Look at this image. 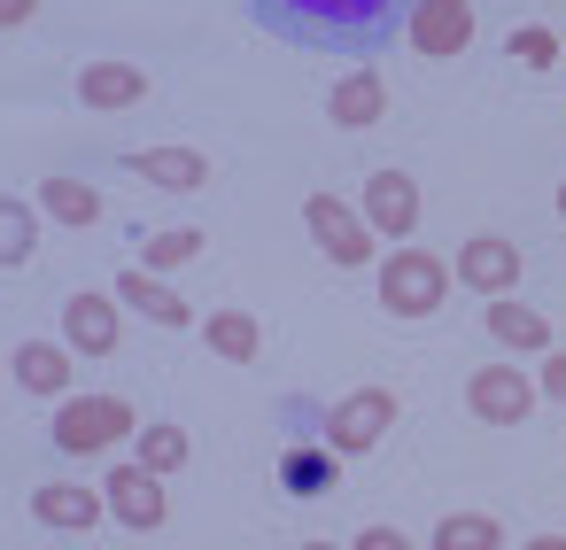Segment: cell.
Segmentation results:
<instances>
[{
    "mask_svg": "<svg viewBox=\"0 0 566 550\" xmlns=\"http://www.w3.org/2000/svg\"><path fill=\"white\" fill-rule=\"evenodd\" d=\"M512 55H520V71H551V63H558V40L527 24V32H512Z\"/></svg>",
    "mask_w": 566,
    "mask_h": 550,
    "instance_id": "cell-26",
    "label": "cell"
},
{
    "mask_svg": "<svg viewBox=\"0 0 566 550\" xmlns=\"http://www.w3.org/2000/svg\"><path fill=\"white\" fill-rule=\"evenodd\" d=\"M450 272H458L473 295H489V303H496V295H512V287H520V248H512L504 233H473V241L458 248V264H450Z\"/></svg>",
    "mask_w": 566,
    "mask_h": 550,
    "instance_id": "cell-11",
    "label": "cell"
},
{
    "mask_svg": "<svg viewBox=\"0 0 566 550\" xmlns=\"http://www.w3.org/2000/svg\"><path fill=\"white\" fill-rule=\"evenodd\" d=\"M527 550H566V535H535V542H527Z\"/></svg>",
    "mask_w": 566,
    "mask_h": 550,
    "instance_id": "cell-29",
    "label": "cell"
},
{
    "mask_svg": "<svg viewBox=\"0 0 566 550\" xmlns=\"http://www.w3.org/2000/svg\"><path fill=\"white\" fill-rule=\"evenodd\" d=\"M558 218H566V179H558Z\"/></svg>",
    "mask_w": 566,
    "mask_h": 550,
    "instance_id": "cell-31",
    "label": "cell"
},
{
    "mask_svg": "<svg viewBox=\"0 0 566 550\" xmlns=\"http://www.w3.org/2000/svg\"><path fill=\"white\" fill-rule=\"evenodd\" d=\"M32 248H40V210L32 202H9V210H0V256L24 264Z\"/></svg>",
    "mask_w": 566,
    "mask_h": 550,
    "instance_id": "cell-25",
    "label": "cell"
},
{
    "mask_svg": "<svg viewBox=\"0 0 566 550\" xmlns=\"http://www.w3.org/2000/svg\"><path fill=\"white\" fill-rule=\"evenodd\" d=\"M450 264L442 256H427V248H396L388 264H380V310L388 318H434L442 303H450Z\"/></svg>",
    "mask_w": 566,
    "mask_h": 550,
    "instance_id": "cell-2",
    "label": "cell"
},
{
    "mask_svg": "<svg viewBox=\"0 0 566 550\" xmlns=\"http://www.w3.org/2000/svg\"><path fill=\"white\" fill-rule=\"evenodd\" d=\"M334 465H342L334 449H287V457H280V480H287L295 496H326V488H334Z\"/></svg>",
    "mask_w": 566,
    "mask_h": 550,
    "instance_id": "cell-23",
    "label": "cell"
},
{
    "mask_svg": "<svg viewBox=\"0 0 566 550\" xmlns=\"http://www.w3.org/2000/svg\"><path fill=\"white\" fill-rule=\"evenodd\" d=\"M326 117H334L342 133H373V125L388 117V78H380L373 63H357L349 78H334V94H326Z\"/></svg>",
    "mask_w": 566,
    "mask_h": 550,
    "instance_id": "cell-12",
    "label": "cell"
},
{
    "mask_svg": "<svg viewBox=\"0 0 566 550\" xmlns=\"http://www.w3.org/2000/svg\"><path fill=\"white\" fill-rule=\"evenodd\" d=\"M543 395H551V403H566V349H551V357H543Z\"/></svg>",
    "mask_w": 566,
    "mask_h": 550,
    "instance_id": "cell-28",
    "label": "cell"
},
{
    "mask_svg": "<svg viewBox=\"0 0 566 550\" xmlns=\"http://www.w3.org/2000/svg\"><path fill=\"white\" fill-rule=\"evenodd\" d=\"M256 24L326 55H380L396 32H411V17L388 9V0H264Z\"/></svg>",
    "mask_w": 566,
    "mask_h": 550,
    "instance_id": "cell-1",
    "label": "cell"
},
{
    "mask_svg": "<svg viewBox=\"0 0 566 550\" xmlns=\"http://www.w3.org/2000/svg\"><path fill=\"white\" fill-rule=\"evenodd\" d=\"M388 426H396V395L388 388H357V395H342L326 411V449L334 457H365V449H380Z\"/></svg>",
    "mask_w": 566,
    "mask_h": 550,
    "instance_id": "cell-4",
    "label": "cell"
},
{
    "mask_svg": "<svg viewBox=\"0 0 566 550\" xmlns=\"http://www.w3.org/2000/svg\"><path fill=\"white\" fill-rule=\"evenodd\" d=\"M187 457H195L187 426H171V419H164V426H140V465H148V473H164V480H171Z\"/></svg>",
    "mask_w": 566,
    "mask_h": 550,
    "instance_id": "cell-22",
    "label": "cell"
},
{
    "mask_svg": "<svg viewBox=\"0 0 566 550\" xmlns=\"http://www.w3.org/2000/svg\"><path fill=\"white\" fill-rule=\"evenodd\" d=\"M9 372H17V388L24 395H71V349H55V341H17V357H9Z\"/></svg>",
    "mask_w": 566,
    "mask_h": 550,
    "instance_id": "cell-17",
    "label": "cell"
},
{
    "mask_svg": "<svg viewBox=\"0 0 566 550\" xmlns=\"http://www.w3.org/2000/svg\"><path fill=\"white\" fill-rule=\"evenodd\" d=\"M303 225H311V241L326 248V264H342V272L373 264V225H365L342 194H311V202H303Z\"/></svg>",
    "mask_w": 566,
    "mask_h": 550,
    "instance_id": "cell-5",
    "label": "cell"
},
{
    "mask_svg": "<svg viewBox=\"0 0 566 550\" xmlns=\"http://www.w3.org/2000/svg\"><path fill=\"white\" fill-rule=\"evenodd\" d=\"M489 334L504 341V349H520V357H551V318L543 310H527V303H489Z\"/></svg>",
    "mask_w": 566,
    "mask_h": 550,
    "instance_id": "cell-18",
    "label": "cell"
},
{
    "mask_svg": "<svg viewBox=\"0 0 566 550\" xmlns=\"http://www.w3.org/2000/svg\"><path fill=\"white\" fill-rule=\"evenodd\" d=\"M63 341H71V357H86V364L117 357V341H125V310H117V295L78 287V295L63 303Z\"/></svg>",
    "mask_w": 566,
    "mask_h": 550,
    "instance_id": "cell-6",
    "label": "cell"
},
{
    "mask_svg": "<svg viewBox=\"0 0 566 550\" xmlns=\"http://www.w3.org/2000/svg\"><path fill=\"white\" fill-rule=\"evenodd\" d=\"M102 496H109V519H117V527H140V535H148V527L171 519V480L148 473V465H117Z\"/></svg>",
    "mask_w": 566,
    "mask_h": 550,
    "instance_id": "cell-8",
    "label": "cell"
},
{
    "mask_svg": "<svg viewBox=\"0 0 566 550\" xmlns=\"http://www.w3.org/2000/svg\"><path fill=\"white\" fill-rule=\"evenodd\" d=\"M473 32H481V17L465 9V0H419V9H411V47H419L427 63L465 55V47H473Z\"/></svg>",
    "mask_w": 566,
    "mask_h": 550,
    "instance_id": "cell-9",
    "label": "cell"
},
{
    "mask_svg": "<svg viewBox=\"0 0 566 550\" xmlns=\"http://www.w3.org/2000/svg\"><path fill=\"white\" fill-rule=\"evenodd\" d=\"M125 171H133V179H148V187H171V194L210 187V156H202V148H133V156H125Z\"/></svg>",
    "mask_w": 566,
    "mask_h": 550,
    "instance_id": "cell-13",
    "label": "cell"
},
{
    "mask_svg": "<svg viewBox=\"0 0 566 550\" xmlns=\"http://www.w3.org/2000/svg\"><path fill=\"white\" fill-rule=\"evenodd\" d=\"M109 295H117V303H133L148 326H171V334H179V326H195V303H179V287H171V279H156V272H140V264H133Z\"/></svg>",
    "mask_w": 566,
    "mask_h": 550,
    "instance_id": "cell-14",
    "label": "cell"
},
{
    "mask_svg": "<svg viewBox=\"0 0 566 550\" xmlns=\"http://www.w3.org/2000/svg\"><path fill=\"white\" fill-rule=\"evenodd\" d=\"M125 434H140V419H133L125 395H63V411H55V449L63 457H102Z\"/></svg>",
    "mask_w": 566,
    "mask_h": 550,
    "instance_id": "cell-3",
    "label": "cell"
},
{
    "mask_svg": "<svg viewBox=\"0 0 566 550\" xmlns=\"http://www.w3.org/2000/svg\"><path fill=\"white\" fill-rule=\"evenodd\" d=\"M357 550H419V542H411L403 527H365V535H357Z\"/></svg>",
    "mask_w": 566,
    "mask_h": 550,
    "instance_id": "cell-27",
    "label": "cell"
},
{
    "mask_svg": "<svg viewBox=\"0 0 566 550\" xmlns=\"http://www.w3.org/2000/svg\"><path fill=\"white\" fill-rule=\"evenodd\" d=\"M32 511H40V527H63V535H86L102 511H109V496L102 488H86V480H48L40 496H32Z\"/></svg>",
    "mask_w": 566,
    "mask_h": 550,
    "instance_id": "cell-15",
    "label": "cell"
},
{
    "mask_svg": "<svg viewBox=\"0 0 566 550\" xmlns=\"http://www.w3.org/2000/svg\"><path fill=\"white\" fill-rule=\"evenodd\" d=\"M496 519L489 511H442L434 519V550H496Z\"/></svg>",
    "mask_w": 566,
    "mask_h": 550,
    "instance_id": "cell-21",
    "label": "cell"
},
{
    "mask_svg": "<svg viewBox=\"0 0 566 550\" xmlns=\"http://www.w3.org/2000/svg\"><path fill=\"white\" fill-rule=\"evenodd\" d=\"M365 225L380 241H411L419 233V179L411 171H373L365 179Z\"/></svg>",
    "mask_w": 566,
    "mask_h": 550,
    "instance_id": "cell-10",
    "label": "cell"
},
{
    "mask_svg": "<svg viewBox=\"0 0 566 550\" xmlns=\"http://www.w3.org/2000/svg\"><path fill=\"white\" fill-rule=\"evenodd\" d=\"M303 550H342V542H303Z\"/></svg>",
    "mask_w": 566,
    "mask_h": 550,
    "instance_id": "cell-30",
    "label": "cell"
},
{
    "mask_svg": "<svg viewBox=\"0 0 566 550\" xmlns=\"http://www.w3.org/2000/svg\"><path fill=\"white\" fill-rule=\"evenodd\" d=\"M148 94V78L133 71V63H86L78 71V102L94 109V117H117V109H133Z\"/></svg>",
    "mask_w": 566,
    "mask_h": 550,
    "instance_id": "cell-16",
    "label": "cell"
},
{
    "mask_svg": "<svg viewBox=\"0 0 566 550\" xmlns=\"http://www.w3.org/2000/svg\"><path fill=\"white\" fill-rule=\"evenodd\" d=\"M40 210H48L55 225H78V233L102 225V194H94L86 179H48V187H40Z\"/></svg>",
    "mask_w": 566,
    "mask_h": 550,
    "instance_id": "cell-19",
    "label": "cell"
},
{
    "mask_svg": "<svg viewBox=\"0 0 566 550\" xmlns=\"http://www.w3.org/2000/svg\"><path fill=\"white\" fill-rule=\"evenodd\" d=\"M202 341H210L226 364H249L264 334H256V318H249V310H218V318H202Z\"/></svg>",
    "mask_w": 566,
    "mask_h": 550,
    "instance_id": "cell-20",
    "label": "cell"
},
{
    "mask_svg": "<svg viewBox=\"0 0 566 550\" xmlns=\"http://www.w3.org/2000/svg\"><path fill=\"white\" fill-rule=\"evenodd\" d=\"M465 411H473L481 426H527V411H535V380H527L520 364H481V372L465 380Z\"/></svg>",
    "mask_w": 566,
    "mask_h": 550,
    "instance_id": "cell-7",
    "label": "cell"
},
{
    "mask_svg": "<svg viewBox=\"0 0 566 550\" xmlns=\"http://www.w3.org/2000/svg\"><path fill=\"white\" fill-rule=\"evenodd\" d=\"M195 256H202V233H195V225H171V233H148V264H140V272L164 279V272H179V264H195Z\"/></svg>",
    "mask_w": 566,
    "mask_h": 550,
    "instance_id": "cell-24",
    "label": "cell"
}]
</instances>
